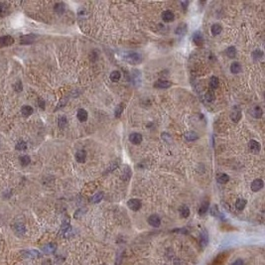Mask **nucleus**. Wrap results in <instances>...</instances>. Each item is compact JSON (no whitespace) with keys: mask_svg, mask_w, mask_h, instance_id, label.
Instances as JSON below:
<instances>
[{"mask_svg":"<svg viewBox=\"0 0 265 265\" xmlns=\"http://www.w3.org/2000/svg\"><path fill=\"white\" fill-rule=\"evenodd\" d=\"M188 4H189V2H188V1H187V2H182V5H183L184 9H186V7L188 6Z\"/></svg>","mask_w":265,"mask_h":265,"instance_id":"nucleus-47","label":"nucleus"},{"mask_svg":"<svg viewBox=\"0 0 265 265\" xmlns=\"http://www.w3.org/2000/svg\"><path fill=\"white\" fill-rule=\"evenodd\" d=\"M231 72L232 74H238L241 72V65L237 62H234L231 65Z\"/></svg>","mask_w":265,"mask_h":265,"instance_id":"nucleus-21","label":"nucleus"},{"mask_svg":"<svg viewBox=\"0 0 265 265\" xmlns=\"http://www.w3.org/2000/svg\"><path fill=\"white\" fill-rule=\"evenodd\" d=\"M173 231H179V232H181V233H186V232H187V229H185V228H182V229H174Z\"/></svg>","mask_w":265,"mask_h":265,"instance_id":"nucleus-46","label":"nucleus"},{"mask_svg":"<svg viewBox=\"0 0 265 265\" xmlns=\"http://www.w3.org/2000/svg\"><path fill=\"white\" fill-rule=\"evenodd\" d=\"M231 265H244V262H243L242 259H236V260L234 261Z\"/></svg>","mask_w":265,"mask_h":265,"instance_id":"nucleus-44","label":"nucleus"},{"mask_svg":"<svg viewBox=\"0 0 265 265\" xmlns=\"http://www.w3.org/2000/svg\"><path fill=\"white\" fill-rule=\"evenodd\" d=\"M142 135L140 133H137V132H134V133H131L129 135V141L131 142V143H133L135 145L137 144H140L142 142Z\"/></svg>","mask_w":265,"mask_h":265,"instance_id":"nucleus-8","label":"nucleus"},{"mask_svg":"<svg viewBox=\"0 0 265 265\" xmlns=\"http://www.w3.org/2000/svg\"><path fill=\"white\" fill-rule=\"evenodd\" d=\"M185 138L188 140V141H194V140H197L199 138V135L194 131H189L185 134Z\"/></svg>","mask_w":265,"mask_h":265,"instance_id":"nucleus-25","label":"nucleus"},{"mask_svg":"<svg viewBox=\"0 0 265 265\" xmlns=\"http://www.w3.org/2000/svg\"><path fill=\"white\" fill-rule=\"evenodd\" d=\"M36 38H37L36 35H25V36L20 38V44L22 45L32 44L36 40Z\"/></svg>","mask_w":265,"mask_h":265,"instance_id":"nucleus-5","label":"nucleus"},{"mask_svg":"<svg viewBox=\"0 0 265 265\" xmlns=\"http://www.w3.org/2000/svg\"><path fill=\"white\" fill-rule=\"evenodd\" d=\"M120 77H121V74L118 71H113L110 74V79L114 82H118L120 79Z\"/></svg>","mask_w":265,"mask_h":265,"instance_id":"nucleus-33","label":"nucleus"},{"mask_svg":"<svg viewBox=\"0 0 265 265\" xmlns=\"http://www.w3.org/2000/svg\"><path fill=\"white\" fill-rule=\"evenodd\" d=\"M148 224L153 227H159L161 224V219L157 214H152L148 219Z\"/></svg>","mask_w":265,"mask_h":265,"instance_id":"nucleus-7","label":"nucleus"},{"mask_svg":"<svg viewBox=\"0 0 265 265\" xmlns=\"http://www.w3.org/2000/svg\"><path fill=\"white\" fill-rule=\"evenodd\" d=\"M38 105L41 107L42 109H45V101L43 99H39L38 101Z\"/></svg>","mask_w":265,"mask_h":265,"instance_id":"nucleus-45","label":"nucleus"},{"mask_svg":"<svg viewBox=\"0 0 265 265\" xmlns=\"http://www.w3.org/2000/svg\"><path fill=\"white\" fill-rule=\"evenodd\" d=\"M86 159V152L84 150H79L76 153V160L79 163H84Z\"/></svg>","mask_w":265,"mask_h":265,"instance_id":"nucleus-14","label":"nucleus"},{"mask_svg":"<svg viewBox=\"0 0 265 265\" xmlns=\"http://www.w3.org/2000/svg\"><path fill=\"white\" fill-rule=\"evenodd\" d=\"M205 98H206L207 102H212L216 99V96H214V93L212 91H207L206 96H205Z\"/></svg>","mask_w":265,"mask_h":265,"instance_id":"nucleus-39","label":"nucleus"},{"mask_svg":"<svg viewBox=\"0 0 265 265\" xmlns=\"http://www.w3.org/2000/svg\"><path fill=\"white\" fill-rule=\"evenodd\" d=\"M231 118L232 119V121L234 122H238L239 119L241 118V110L238 107H235L232 111V113L231 114Z\"/></svg>","mask_w":265,"mask_h":265,"instance_id":"nucleus-16","label":"nucleus"},{"mask_svg":"<svg viewBox=\"0 0 265 265\" xmlns=\"http://www.w3.org/2000/svg\"><path fill=\"white\" fill-rule=\"evenodd\" d=\"M172 86V84L169 81H165V79H159L154 84V86L157 89H168Z\"/></svg>","mask_w":265,"mask_h":265,"instance_id":"nucleus-10","label":"nucleus"},{"mask_svg":"<svg viewBox=\"0 0 265 265\" xmlns=\"http://www.w3.org/2000/svg\"><path fill=\"white\" fill-rule=\"evenodd\" d=\"M209 202L207 201H206L205 202H202V206L200 207L199 214H205L207 211H209Z\"/></svg>","mask_w":265,"mask_h":265,"instance_id":"nucleus-26","label":"nucleus"},{"mask_svg":"<svg viewBox=\"0 0 265 265\" xmlns=\"http://www.w3.org/2000/svg\"><path fill=\"white\" fill-rule=\"evenodd\" d=\"M174 18H175L174 13L172 11H170V10H166V11H164L162 13V19L165 22H172Z\"/></svg>","mask_w":265,"mask_h":265,"instance_id":"nucleus-13","label":"nucleus"},{"mask_svg":"<svg viewBox=\"0 0 265 265\" xmlns=\"http://www.w3.org/2000/svg\"><path fill=\"white\" fill-rule=\"evenodd\" d=\"M127 207H128L131 211L137 212V211H139V209H141V207H142L141 201L138 200V199H131V200H129V201L127 202Z\"/></svg>","mask_w":265,"mask_h":265,"instance_id":"nucleus-2","label":"nucleus"},{"mask_svg":"<svg viewBox=\"0 0 265 265\" xmlns=\"http://www.w3.org/2000/svg\"><path fill=\"white\" fill-rule=\"evenodd\" d=\"M248 148L249 150L252 152V153H258L259 151H260L261 149V145L259 143L258 141H256V140H250L248 143Z\"/></svg>","mask_w":265,"mask_h":265,"instance_id":"nucleus-4","label":"nucleus"},{"mask_svg":"<svg viewBox=\"0 0 265 265\" xmlns=\"http://www.w3.org/2000/svg\"><path fill=\"white\" fill-rule=\"evenodd\" d=\"M65 10H66V6H65L64 3H57L55 5V11L58 14H63Z\"/></svg>","mask_w":265,"mask_h":265,"instance_id":"nucleus-32","label":"nucleus"},{"mask_svg":"<svg viewBox=\"0 0 265 265\" xmlns=\"http://www.w3.org/2000/svg\"><path fill=\"white\" fill-rule=\"evenodd\" d=\"M187 30H188V26H187V24L186 23H181L176 28L175 32H176V34L179 35V36H184V35L187 33Z\"/></svg>","mask_w":265,"mask_h":265,"instance_id":"nucleus-15","label":"nucleus"},{"mask_svg":"<svg viewBox=\"0 0 265 265\" xmlns=\"http://www.w3.org/2000/svg\"><path fill=\"white\" fill-rule=\"evenodd\" d=\"M15 91H18V92H20V91H22V89H23V86H22V82H20V81H18L15 84Z\"/></svg>","mask_w":265,"mask_h":265,"instance_id":"nucleus-43","label":"nucleus"},{"mask_svg":"<svg viewBox=\"0 0 265 265\" xmlns=\"http://www.w3.org/2000/svg\"><path fill=\"white\" fill-rule=\"evenodd\" d=\"M226 53L229 58H234V57L236 56V49L234 48V47H228V48L226 49Z\"/></svg>","mask_w":265,"mask_h":265,"instance_id":"nucleus-36","label":"nucleus"},{"mask_svg":"<svg viewBox=\"0 0 265 265\" xmlns=\"http://www.w3.org/2000/svg\"><path fill=\"white\" fill-rule=\"evenodd\" d=\"M216 181L219 182V184H226L229 181V177H228V175H226V174H219V176L216 177Z\"/></svg>","mask_w":265,"mask_h":265,"instance_id":"nucleus-27","label":"nucleus"},{"mask_svg":"<svg viewBox=\"0 0 265 265\" xmlns=\"http://www.w3.org/2000/svg\"><path fill=\"white\" fill-rule=\"evenodd\" d=\"M21 254L23 255V257H28V258H31V257H38L39 256V252L37 250H25V251H21Z\"/></svg>","mask_w":265,"mask_h":265,"instance_id":"nucleus-20","label":"nucleus"},{"mask_svg":"<svg viewBox=\"0 0 265 265\" xmlns=\"http://www.w3.org/2000/svg\"><path fill=\"white\" fill-rule=\"evenodd\" d=\"M19 160H20V164H21L23 167L28 166V165L30 164V162H31V159H30V157L28 156V155H24V156H21L19 158Z\"/></svg>","mask_w":265,"mask_h":265,"instance_id":"nucleus-29","label":"nucleus"},{"mask_svg":"<svg viewBox=\"0 0 265 265\" xmlns=\"http://www.w3.org/2000/svg\"><path fill=\"white\" fill-rule=\"evenodd\" d=\"M14 43V39L11 36L7 35V36L0 37V48H4V47L11 46Z\"/></svg>","mask_w":265,"mask_h":265,"instance_id":"nucleus-3","label":"nucleus"},{"mask_svg":"<svg viewBox=\"0 0 265 265\" xmlns=\"http://www.w3.org/2000/svg\"><path fill=\"white\" fill-rule=\"evenodd\" d=\"M211 214H212V216H216V217L221 216V214H219V209H217L216 206H214L211 209Z\"/></svg>","mask_w":265,"mask_h":265,"instance_id":"nucleus-42","label":"nucleus"},{"mask_svg":"<svg viewBox=\"0 0 265 265\" xmlns=\"http://www.w3.org/2000/svg\"><path fill=\"white\" fill-rule=\"evenodd\" d=\"M21 113L24 117H28L33 113V108L30 105H24L21 108Z\"/></svg>","mask_w":265,"mask_h":265,"instance_id":"nucleus-19","label":"nucleus"},{"mask_svg":"<svg viewBox=\"0 0 265 265\" xmlns=\"http://www.w3.org/2000/svg\"><path fill=\"white\" fill-rule=\"evenodd\" d=\"M67 117L64 116V115L60 116L59 118H58V125H59L60 128H65V127L67 126Z\"/></svg>","mask_w":265,"mask_h":265,"instance_id":"nucleus-31","label":"nucleus"},{"mask_svg":"<svg viewBox=\"0 0 265 265\" xmlns=\"http://www.w3.org/2000/svg\"><path fill=\"white\" fill-rule=\"evenodd\" d=\"M252 57H253V59L255 60V61H258V60L263 58V52H262L261 50L257 49L252 53Z\"/></svg>","mask_w":265,"mask_h":265,"instance_id":"nucleus-35","label":"nucleus"},{"mask_svg":"<svg viewBox=\"0 0 265 265\" xmlns=\"http://www.w3.org/2000/svg\"><path fill=\"white\" fill-rule=\"evenodd\" d=\"M14 229H15V231H16L17 233H19V234H24L25 231H26L25 226H24L23 224H20V222H17V224H15Z\"/></svg>","mask_w":265,"mask_h":265,"instance_id":"nucleus-24","label":"nucleus"},{"mask_svg":"<svg viewBox=\"0 0 265 265\" xmlns=\"http://www.w3.org/2000/svg\"><path fill=\"white\" fill-rule=\"evenodd\" d=\"M211 31H212V34L214 35V36H217V35H219V34L221 33L222 27L219 24H214L212 26Z\"/></svg>","mask_w":265,"mask_h":265,"instance_id":"nucleus-22","label":"nucleus"},{"mask_svg":"<svg viewBox=\"0 0 265 265\" xmlns=\"http://www.w3.org/2000/svg\"><path fill=\"white\" fill-rule=\"evenodd\" d=\"M180 214H181L182 217H188L190 216V209L187 206H183L180 209Z\"/></svg>","mask_w":265,"mask_h":265,"instance_id":"nucleus-34","label":"nucleus"},{"mask_svg":"<svg viewBox=\"0 0 265 265\" xmlns=\"http://www.w3.org/2000/svg\"><path fill=\"white\" fill-rule=\"evenodd\" d=\"M263 185H264V183L261 179H255L251 183V190L253 192H258L263 188Z\"/></svg>","mask_w":265,"mask_h":265,"instance_id":"nucleus-9","label":"nucleus"},{"mask_svg":"<svg viewBox=\"0 0 265 265\" xmlns=\"http://www.w3.org/2000/svg\"><path fill=\"white\" fill-rule=\"evenodd\" d=\"M42 250H43L46 254L54 253V252L56 251V245H55L54 243H48L42 247Z\"/></svg>","mask_w":265,"mask_h":265,"instance_id":"nucleus-17","label":"nucleus"},{"mask_svg":"<svg viewBox=\"0 0 265 265\" xmlns=\"http://www.w3.org/2000/svg\"><path fill=\"white\" fill-rule=\"evenodd\" d=\"M124 59H125V61L127 63L132 64V65H138L141 63L142 60H143L141 54L137 53V52H128V53L125 54Z\"/></svg>","mask_w":265,"mask_h":265,"instance_id":"nucleus-1","label":"nucleus"},{"mask_svg":"<svg viewBox=\"0 0 265 265\" xmlns=\"http://www.w3.org/2000/svg\"><path fill=\"white\" fill-rule=\"evenodd\" d=\"M77 119H79V120L81 121V122H84V121H86L87 116H89V115H87V112H86V109L81 108V109H79V110H77Z\"/></svg>","mask_w":265,"mask_h":265,"instance_id":"nucleus-18","label":"nucleus"},{"mask_svg":"<svg viewBox=\"0 0 265 265\" xmlns=\"http://www.w3.org/2000/svg\"><path fill=\"white\" fill-rule=\"evenodd\" d=\"M262 114H263V111L259 106H255L253 109H252V115H253L255 118H261Z\"/></svg>","mask_w":265,"mask_h":265,"instance_id":"nucleus-30","label":"nucleus"},{"mask_svg":"<svg viewBox=\"0 0 265 265\" xmlns=\"http://www.w3.org/2000/svg\"><path fill=\"white\" fill-rule=\"evenodd\" d=\"M207 243H209V234H207L206 229H204L201 232V235H200V244L202 248H205L207 245Z\"/></svg>","mask_w":265,"mask_h":265,"instance_id":"nucleus-6","label":"nucleus"},{"mask_svg":"<svg viewBox=\"0 0 265 265\" xmlns=\"http://www.w3.org/2000/svg\"><path fill=\"white\" fill-rule=\"evenodd\" d=\"M193 41L197 46H202L204 40H202V35L201 32L200 31L195 32V33L193 34Z\"/></svg>","mask_w":265,"mask_h":265,"instance_id":"nucleus-11","label":"nucleus"},{"mask_svg":"<svg viewBox=\"0 0 265 265\" xmlns=\"http://www.w3.org/2000/svg\"><path fill=\"white\" fill-rule=\"evenodd\" d=\"M209 86L212 87V89H216L219 86V79L216 77H212L211 79H209Z\"/></svg>","mask_w":265,"mask_h":265,"instance_id":"nucleus-37","label":"nucleus"},{"mask_svg":"<svg viewBox=\"0 0 265 265\" xmlns=\"http://www.w3.org/2000/svg\"><path fill=\"white\" fill-rule=\"evenodd\" d=\"M246 206V200L244 199H238L235 202V207L238 211H242Z\"/></svg>","mask_w":265,"mask_h":265,"instance_id":"nucleus-28","label":"nucleus"},{"mask_svg":"<svg viewBox=\"0 0 265 265\" xmlns=\"http://www.w3.org/2000/svg\"><path fill=\"white\" fill-rule=\"evenodd\" d=\"M131 174H132L131 169L129 168L128 166H125L123 168V171H122L121 179L123 180V181H125V182H128L129 180H130V178H131Z\"/></svg>","mask_w":265,"mask_h":265,"instance_id":"nucleus-12","label":"nucleus"},{"mask_svg":"<svg viewBox=\"0 0 265 265\" xmlns=\"http://www.w3.org/2000/svg\"><path fill=\"white\" fill-rule=\"evenodd\" d=\"M8 5L4 2H0V16L1 17H5L8 13Z\"/></svg>","mask_w":265,"mask_h":265,"instance_id":"nucleus-23","label":"nucleus"},{"mask_svg":"<svg viewBox=\"0 0 265 265\" xmlns=\"http://www.w3.org/2000/svg\"><path fill=\"white\" fill-rule=\"evenodd\" d=\"M102 198H103V194H102V193H97V194H96L91 198V202H94V204H96V202H101V200H102Z\"/></svg>","mask_w":265,"mask_h":265,"instance_id":"nucleus-40","label":"nucleus"},{"mask_svg":"<svg viewBox=\"0 0 265 265\" xmlns=\"http://www.w3.org/2000/svg\"><path fill=\"white\" fill-rule=\"evenodd\" d=\"M122 110H123V104H119V105L116 107L115 111H114V114H115V116L117 117V118L120 117L121 113H122Z\"/></svg>","mask_w":265,"mask_h":265,"instance_id":"nucleus-41","label":"nucleus"},{"mask_svg":"<svg viewBox=\"0 0 265 265\" xmlns=\"http://www.w3.org/2000/svg\"><path fill=\"white\" fill-rule=\"evenodd\" d=\"M101 265H106V264H101Z\"/></svg>","mask_w":265,"mask_h":265,"instance_id":"nucleus-48","label":"nucleus"},{"mask_svg":"<svg viewBox=\"0 0 265 265\" xmlns=\"http://www.w3.org/2000/svg\"><path fill=\"white\" fill-rule=\"evenodd\" d=\"M26 149H27V143L25 141H19L16 144V150H18V151H24Z\"/></svg>","mask_w":265,"mask_h":265,"instance_id":"nucleus-38","label":"nucleus"}]
</instances>
